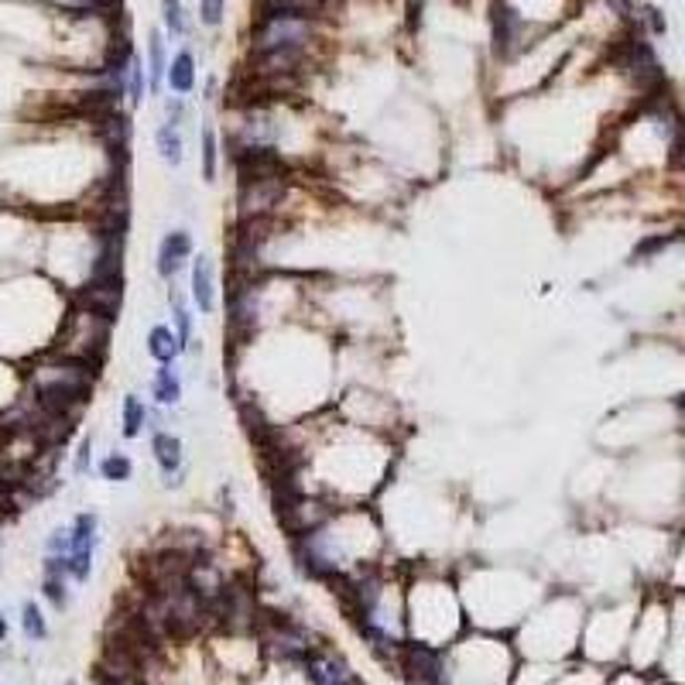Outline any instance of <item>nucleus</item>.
Here are the masks:
<instances>
[{"label": "nucleus", "instance_id": "f257e3e1", "mask_svg": "<svg viewBox=\"0 0 685 685\" xmlns=\"http://www.w3.org/2000/svg\"><path fill=\"white\" fill-rule=\"evenodd\" d=\"M48 356L52 360L35 363L24 374V395L35 401L42 412H48V415L76 421V415L86 408L89 395H93L100 367L83 363V360H69V356Z\"/></svg>", "mask_w": 685, "mask_h": 685}, {"label": "nucleus", "instance_id": "f03ea898", "mask_svg": "<svg viewBox=\"0 0 685 685\" xmlns=\"http://www.w3.org/2000/svg\"><path fill=\"white\" fill-rule=\"evenodd\" d=\"M110 332H113L110 319L93 315V312L79 309V306H69L66 319H62V326H59V336H55V343H52L48 354L69 356V360H83V363L100 367L103 356H107V347H110Z\"/></svg>", "mask_w": 685, "mask_h": 685}, {"label": "nucleus", "instance_id": "7ed1b4c3", "mask_svg": "<svg viewBox=\"0 0 685 685\" xmlns=\"http://www.w3.org/2000/svg\"><path fill=\"white\" fill-rule=\"evenodd\" d=\"M72 306L117 322L124 309V278H89L79 288H72Z\"/></svg>", "mask_w": 685, "mask_h": 685}, {"label": "nucleus", "instance_id": "20e7f679", "mask_svg": "<svg viewBox=\"0 0 685 685\" xmlns=\"http://www.w3.org/2000/svg\"><path fill=\"white\" fill-rule=\"evenodd\" d=\"M490 31H493V52L497 59H510L525 48V31H528V21L525 14L508 4V0H493L490 7Z\"/></svg>", "mask_w": 685, "mask_h": 685}, {"label": "nucleus", "instance_id": "39448f33", "mask_svg": "<svg viewBox=\"0 0 685 685\" xmlns=\"http://www.w3.org/2000/svg\"><path fill=\"white\" fill-rule=\"evenodd\" d=\"M192 257H196V241H192V233H189L185 226L168 230V233L158 241V254H155L158 278H161L165 285H172L178 274L192 265Z\"/></svg>", "mask_w": 685, "mask_h": 685}, {"label": "nucleus", "instance_id": "423d86ee", "mask_svg": "<svg viewBox=\"0 0 685 685\" xmlns=\"http://www.w3.org/2000/svg\"><path fill=\"white\" fill-rule=\"evenodd\" d=\"M151 460H155L158 473H161V486L165 490H178L185 484L189 469H185V443L182 436L165 428V432H155L151 436Z\"/></svg>", "mask_w": 685, "mask_h": 685}, {"label": "nucleus", "instance_id": "0eeeda50", "mask_svg": "<svg viewBox=\"0 0 685 685\" xmlns=\"http://www.w3.org/2000/svg\"><path fill=\"white\" fill-rule=\"evenodd\" d=\"M189 302L192 309H200V315H213L220 306V288H216V265L209 254L192 257L189 265Z\"/></svg>", "mask_w": 685, "mask_h": 685}, {"label": "nucleus", "instance_id": "6e6552de", "mask_svg": "<svg viewBox=\"0 0 685 685\" xmlns=\"http://www.w3.org/2000/svg\"><path fill=\"white\" fill-rule=\"evenodd\" d=\"M168 315H172V330L178 332L182 350H185L189 356L200 354V347H196V315H192L189 298L175 288V281L168 285Z\"/></svg>", "mask_w": 685, "mask_h": 685}, {"label": "nucleus", "instance_id": "1a4fd4ad", "mask_svg": "<svg viewBox=\"0 0 685 685\" xmlns=\"http://www.w3.org/2000/svg\"><path fill=\"white\" fill-rule=\"evenodd\" d=\"M185 398V377L178 371L175 363H161L151 374V404H161V408H178Z\"/></svg>", "mask_w": 685, "mask_h": 685}, {"label": "nucleus", "instance_id": "9d476101", "mask_svg": "<svg viewBox=\"0 0 685 685\" xmlns=\"http://www.w3.org/2000/svg\"><path fill=\"white\" fill-rule=\"evenodd\" d=\"M144 350L155 360L158 367L161 363H178V356H185L182 343H178V332L172 330V322H155L148 336H144Z\"/></svg>", "mask_w": 685, "mask_h": 685}, {"label": "nucleus", "instance_id": "9b49d317", "mask_svg": "<svg viewBox=\"0 0 685 685\" xmlns=\"http://www.w3.org/2000/svg\"><path fill=\"white\" fill-rule=\"evenodd\" d=\"M165 86L172 96H189L196 89V55L189 48H182L172 55L168 62V76H165Z\"/></svg>", "mask_w": 685, "mask_h": 685}, {"label": "nucleus", "instance_id": "f8f14e48", "mask_svg": "<svg viewBox=\"0 0 685 685\" xmlns=\"http://www.w3.org/2000/svg\"><path fill=\"white\" fill-rule=\"evenodd\" d=\"M168 52H165V35L158 31V28H151L148 31V62H144V69H148V93L151 96H158L161 93V86H165V76H168Z\"/></svg>", "mask_w": 685, "mask_h": 685}, {"label": "nucleus", "instance_id": "ddd939ff", "mask_svg": "<svg viewBox=\"0 0 685 685\" xmlns=\"http://www.w3.org/2000/svg\"><path fill=\"white\" fill-rule=\"evenodd\" d=\"M144 432H148V401L131 391L120 401V436L124 439H141Z\"/></svg>", "mask_w": 685, "mask_h": 685}, {"label": "nucleus", "instance_id": "4468645a", "mask_svg": "<svg viewBox=\"0 0 685 685\" xmlns=\"http://www.w3.org/2000/svg\"><path fill=\"white\" fill-rule=\"evenodd\" d=\"M155 151L168 168H178L185 161V134H182V127H172V124L161 120L155 131Z\"/></svg>", "mask_w": 685, "mask_h": 685}, {"label": "nucleus", "instance_id": "2eb2a0df", "mask_svg": "<svg viewBox=\"0 0 685 685\" xmlns=\"http://www.w3.org/2000/svg\"><path fill=\"white\" fill-rule=\"evenodd\" d=\"M72 552H96L100 545V514L96 510H79L72 518Z\"/></svg>", "mask_w": 685, "mask_h": 685}, {"label": "nucleus", "instance_id": "dca6fc26", "mask_svg": "<svg viewBox=\"0 0 685 685\" xmlns=\"http://www.w3.org/2000/svg\"><path fill=\"white\" fill-rule=\"evenodd\" d=\"M200 168H202V182H209V185L220 175V134L213 131L209 124H206L200 134Z\"/></svg>", "mask_w": 685, "mask_h": 685}, {"label": "nucleus", "instance_id": "f3484780", "mask_svg": "<svg viewBox=\"0 0 685 685\" xmlns=\"http://www.w3.org/2000/svg\"><path fill=\"white\" fill-rule=\"evenodd\" d=\"M96 473H100V480H107V484H131L134 460L127 456V453L113 449V453H107V456L96 463Z\"/></svg>", "mask_w": 685, "mask_h": 685}, {"label": "nucleus", "instance_id": "a211bd4d", "mask_svg": "<svg viewBox=\"0 0 685 685\" xmlns=\"http://www.w3.org/2000/svg\"><path fill=\"white\" fill-rule=\"evenodd\" d=\"M161 24L168 31V38H185L192 31V21H189V11L182 0H161Z\"/></svg>", "mask_w": 685, "mask_h": 685}, {"label": "nucleus", "instance_id": "6ab92c4d", "mask_svg": "<svg viewBox=\"0 0 685 685\" xmlns=\"http://www.w3.org/2000/svg\"><path fill=\"white\" fill-rule=\"evenodd\" d=\"M330 0H257V11H291V14H309L319 18Z\"/></svg>", "mask_w": 685, "mask_h": 685}, {"label": "nucleus", "instance_id": "aec40b11", "mask_svg": "<svg viewBox=\"0 0 685 685\" xmlns=\"http://www.w3.org/2000/svg\"><path fill=\"white\" fill-rule=\"evenodd\" d=\"M42 593L55 610H66L69 607V575L42 573Z\"/></svg>", "mask_w": 685, "mask_h": 685}, {"label": "nucleus", "instance_id": "412c9836", "mask_svg": "<svg viewBox=\"0 0 685 685\" xmlns=\"http://www.w3.org/2000/svg\"><path fill=\"white\" fill-rule=\"evenodd\" d=\"M144 93H148V69H144V59H141V55H134L131 76H127V103H131V107H141V103H144Z\"/></svg>", "mask_w": 685, "mask_h": 685}, {"label": "nucleus", "instance_id": "4be33fe9", "mask_svg": "<svg viewBox=\"0 0 685 685\" xmlns=\"http://www.w3.org/2000/svg\"><path fill=\"white\" fill-rule=\"evenodd\" d=\"M21 627H24V638H28V641H45V638H48V624H45L38 603L28 599V603L21 607Z\"/></svg>", "mask_w": 685, "mask_h": 685}, {"label": "nucleus", "instance_id": "5701e85b", "mask_svg": "<svg viewBox=\"0 0 685 685\" xmlns=\"http://www.w3.org/2000/svg\"><path fill=\"white\" fill-rule=\"evenodd\" d=\"M675 241H679V237H644V241L631 250V265H644V261H651L655 254H662L665 247H672Z\"/></svg>", "mask_w": 685, "mask_h": 685}, {"label": "nucleus", "instance_id": "b1692460", "mask_svg": "<svg viewBox=\"0 0 685 685\" xmlns=\"http://www.w3.org/2000/svg\"><path fill=\"white\" fill-rule=\"evenodd\" d=\"M69 552H72V531H69V525H59V528L48 531L45 555H69Z\"/></svg>", "mask_w": 685, "mask_h": 685}, {"label": "nucleus", "instance_id": "393cba45", "mask_svg": "<svg viewBox=\"0 0 685 685\" xmlns=\"http://www.w3.org/2000/svg\"><path fill=\"white\" fill-rule=\"evenodd\" d=\"M93 469V436H83L76 445V456H72V473L76 477H86Z\"/></svg>", "mask_w": 685, "mask_h": 685}, {"label": "nucleus", "instance_id": "a878e982", "mask_svg": "<svg viewBox=\"0 0 685 685\" xmlns=\"http://www.w3.org/2000/svg\"><path fill=\"white\" fill-rule=\"evenodd\" d=\"M226 18V0H200V24L220 28Z\"/></svg>", "mask_w": 685, "mask_h": 685}, {"label": "nucleus", "instance_id": "bb28decb", "mask_svg": "<svg viewBox=\"0 0 685 685\" xmlns=\"http://www.w3.org/2000/svg\"><path fill=\"white\" fill-rule=\"evenodd\" d=\"M189 120V107H185V96H165V124L182 127Z\"/></svg>", "mask_w": 685, "mask_h": 685}, {"label": "nucleus", "instance_id": "cd10ccee", "mask_svg": "<svg viewBox=\"0 0 685 685\" xmlns=\"http://www.w3.org/2000/svg\"><path fill=\"white\" fill-rule=\"evenodd\" d=\"M216 508L226 514V518H233V510H237V497H233V484H220L216 490Z\"/></svg>", "mask_w": 685, "mask_h": 685}, {"label": "nucleus", "instance_id": "c85d7f7f", "mask_svg": "<svg viewBox=\"0 0 685 685\" xmlns=\"http://www.w3.org/2000/svg\"><path fill=\"white\" fill-rule=\"evenodd\" d=\"M644 24L651 28V35H665V31H668V24H665V14L658 11V7H655V4H648V7H644Z\"/></svg>", "mask_w": 685, "mask_h": 685}, {"label": "nucleus", "instance_id": "c756f323", "mask_svg": "<svg viewBox=\"0 0 685 685\" xmlns=\"http://www.w3.org/2000/svg\"><path fill=\"white\" fill-rule=\"evenodd\" d=\"M672 168H675L679 175H685V148H675V151H672Z\"/></svg>", "mask_w": 685, "mask_h": 685}, {"label": "nucleus", "instance_id": "7c9ffc66", "mask_svg": "<svg viewBox=\"0 0 685 685\" xmlns=\"http://www.w3.org/2000/svg\"><path fill=\"white\" fill-rule=\"evenodd\" d=\"M4 638H7V620H4V614H0V644H4Z\"/></svg>", "mask_w": 685, "mask_h": 685}, {"label": "nucleus", "instance_id": "2f4dec72", "mask_svg": "<svg viewBox=\"0 0 685 685\" xmlns=\"http://www.w3.org/2000/svg\"><path fill=\"white\" fill-rule=\"evenodd\" d=\"M66 685H76V682H66Z\"/></svg>", "mask_w": 685, "mask_h": 685}]
</instances>
